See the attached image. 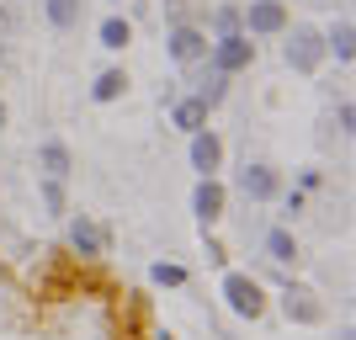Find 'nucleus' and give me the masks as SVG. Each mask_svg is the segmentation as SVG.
Returning a JSON list of instances; mask_svg holds the SVG:
<instances>
[{"mask_svg":"<svg viewBox=\"0 0 356 340\" xmlns=\"http://www.w3.org/2000/svg\"><path fill=\"white\" fill-rule=\"evenodd\" d=\"M319 59H325V38L314 27H293V38H287V64H293L298 74H314Z\"/></svg>","mask_w":356,"mask_h":340,"instance_id":"f257e3e1","label":"nucleus"},{"mask_svg":"<svg viewBox=\"0 0 356 340\" xmlns=\"http://www.w3.org/2000/svg\"><path fill=\"white\" fill-rule=\"evenodd\" d=\"M250 59H255V43L250 38H218V43H213V70L218 74H239V70H250Z\"/></svg>","mask_w":356,"mask_h":340,"instance_id":"f03ea898","label":"nucleus"},{"mask_svg":"<svg viewBox=\"0 0 356 340\" xmlns=\"http://www.w3.org/2000/svg\"><path fill=\"white\" fill-rule=\"evenodd\" d=\"M245 27L255 32V38H271V32L287 27V6L282 0H250V11H245Z\"/></svg>","mask_w":356,"mask_h":340,"instance_id":"7ed1b4c3","label":"nucleus"},{"mask_svg":"<svg viewBox=\"0 0 356 340\" xmlns=\"http://www.w3.org/2000/svg\"><path fill=\"white\" fill-rule=\"evenodd\" d=\"M208 38H202V32L197 27H186V22H181V27H170V59L176 64H202L208 59Z\"/></svg>","mask_w":356,"mask_h":340,"instance_id":"20e7f679","label":"nucleus"},{"mask_svg":"<svg viewBox=\"0 0 356 340\" xmlns=\"http://www.w3.org/2000/svg\"><path fill=\"white\" fill-rule=\"evenodd\" d=\"M218 160H223V144H218V138H213V133H192V165H197V170L213 176Z\"/></svg>","mask_w":356,"mask_h":340,"instance_id":"39448f33","label":"nucleus"},{"mask_svg":"<svg viewBox=\"0 0 356 340\" xmlns=\"http://www.w3.org/2000/svg\"><path fill=\"white\" fill-rule=\"evenodd\" d=\"M239 186H245V197H271V192H277V176H271L266 165H245Z\"/></svg>","mask_w":356,"mask_h":340,"instance_id":"423d86ee","label":"nucleus"},{"mask_svg":"<svg viewBox=\"0 0 356 340\" xmlns=\"http://www.w3.org/2000/svg\"><path fill=\"white\" fill-rule=\"evenodd\" d=\"M202 122H208V106L197 102H176V128H186V133H202Z\"/></svg>","mask_w":356,"mask_h":340,"instance_id":"0eeeda50","label":"nucleus"},{"mask_svg":"<svg viewBox=\"0 0 356 340\" xmlns=\"http://www.w3.org/2000/svg\"><path fill=\"white\" fill-rule=\"evenodd\" d=\"M223 86H229V74L208 70L202 80H197V102H202V106H218V102H223Z\"/></svg>","mask_w":356,"mask_h":340,"instance_id":"6e6552de","label":"nucleus"},{"mask_svg":"<svg viewBox=\"0 0 356 340\" xmlns=\"http://www.w3.org/2000/svg\"><path fill=\"white\" fill-rule=\"evenodd\" d=\"M351 38H356V32H351V22L341 16V22H335V32H330V43H325V48H335V59H341V64H351V54H356V43H351Z\"/></svg>","mask_w":356,"mask_h":340,"instance_id":"1a4fd4ad","label":"nucleus"},{"mask_svg":"<svg viewBox=\"0 0 356 340\" xmlns=\"http://www.w3.org/2000/svg\"><path fill=\"white\" fill-rule=\"evenodd\" d=\"M43 11L54 27H74L80 22V0H43Z\"/></svg>","mask_w":356,"mask_h":340,"instance_id":"9d476101","label":"nucleus"},{"mask_svg":"<svg viewBox=\"0 0 356 340\" xmlns=\"http://www.w3.org/2000/svg\"><path fill=\"white\" fill-rule=\"evenodd\" d=\"M218 207H223V186L218 181H202V186H197V213H202V218H218Z\"/></svg>","mask_w":356,"mask_h":340,"instance_id":"9b49d317","label":"nucleus"},{"mask_svg":"<svg viewBox=\"0 0 356 340\" xmlns=\"http://www.w3.org/2000/svg\"><path fill=\"white\" fill-rule=\"evenodd\" d=\"M128 38H134V27L122 16H106L102 22V48H128Z\"/></svg>","mask_w":356,"mask_h":340,"instance_id":"f8f14e48","label":"nucleus"},{"mask_svg":"<svg viewBox=\"0 0 356 340\" xmlns=\"http://www.w3.org/2000/svg\"><path fill=\"white\" fill-rule=\"evenodd\" d=\"M122 90H128V74H122V70H106L102 80H96V102H118Z\"/></svg>","mask_w":356,"mask_h":340,"instance_id":"ddd939ff","label":"nucleus"},{"mask_svg":"<svg viewBox=\"0 0 356 340\" xmlns=\"http://www.w3.org/2000/svg\"><path fill=\"white\" fill-rule=\"evenodd\" d=\"M43 170H48L54 181L70 176V149H64V144H43Z\"/></svg>","mask_w":356,"mask_h":340,"instance_id":"4468645a","label":"nucleus"},{"mask_svg":"<svg viewBox=\"0 0 356 340\" xmlns=\"http://www.w3.org/2000/svg\"><path fill=\"white\" fill-rule=\"evenodd\" d=\"M229 298H234V309H245V314L261 309V298H255V287L245 277H229Z\"/></svg>","mask_w":356,"mask_h":340,"instance_id":"2eb2a0df","label":"nucleus"},{"mask_svg":"<svg viewBox=\"0 0 356 340\" xmlns=\"http://www.w3.org/2000/svg\"><path fill=\"white\" fill-rule=\"evenodd\" d=\"M74 250H86V255H96L102 250V234L90 229V223H74Z\"/></svg>","mask_w":356,"mask_h":340,"instance_id":"dca6fc26","label":"nucleus"},{"mask_svg":"<svg viewBox=\"0 0 356 340\" xmlns=\"http://www.w3.org/2000/svg\"><path fill=\"white\" fill-rule=\"evenodd\" d=\"M213 22H218V38H234V32H239V11H234V6H218Z\"/></svg>","mask_w":356,"mask_h":340,"instance_id":"f3484780","label":"nucleus"},{"mask_svg":"<svg viewBox=\"0 0 356 340\" xmlns=\"http://www.w3.org/2000/svg\"><path fill=\"white\" fill-rule=\"evenodd\" d=\"M266 245H271V255H277V261H293V255H298V250H293V239H287V234H271Z\"/></svg>","mask_w":356,"mask_h":340,"instance_id":"a211bd4d","label":"nucleus"}]
</instances>
